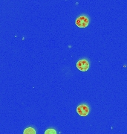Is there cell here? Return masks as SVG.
I'll return each instance as SVG.
<instances>
[{
  "label": "cell",
  "instance_id": "6da1fadb",
  "mask_svg": "<svg viewBox=\"0 0 127 134\" xmlns=\"http://www.w3.org/2000/svg\"><path fill=\"white\" fill-rule=\"evenodd\" d=\"M89 22V18L87 16H81L76 19L75 24L77 26H78L80 28H85L88 26Z\"/></svg>",
  "mask_w": 127,
  "mask_h": 134
},
{
  "label": "cell",
  "instance_id": "7a4b0ae2",
  "mask_svg": "<svg viewBox=\"0 0 127 134\" xmlns=\"http://www.w3.org/2000/svg\"><path fill=\"white\" fill-rule=\"evenodd\" d=\"M77 69L80 70V71H82V72H86L89 68V63L88 62V60H80L77 63Z\"/></svg>",
  "mask_w": 127,
  "mask_h": 134
},
{
  "label": "cell",
  "instance_id": "3957f363",
  "mask_svg": "<svg viewBox=\"0 0 127 134\" xmlns=\"http://www.w3.org/2000/svg\"><path fill=\"white\" fill-rule=\"evenodd\" d=\"M77 112L80 116H86L89 113V108L85 104H81L77 108Z\"/></svg>",
  "mask_w": 127,
  "mask_h": 134
},
{
  "label": "cell",
  "instance_id": "277c9868",
  "mask_svg": "<svg viewBox=\"0 0 127 134\" xmlns=\"http://www.w3.org/2000/svg\"><path fill=\"white\" fill-rule=\"evenodd\" d=\"M23 134H36V130L33 127H28L24 130Z\"/></svg>",
  "mask_w": 127,
  "mask_h": 134
},
{
  "label": "cell",
  "instance_id": "5b68a950",
  "mask_svg": "<svg viewBox=\"0 0 127 134\" xmlns=\"http://www.w3.org/2000/svg\"><path fill=\"white\" fill-rule=\"evenodd\" d=\"M45 134H56V131L54 129L49 128L45 131Z\"/></svg>",
  "mask_w": 127,
  "mask_h": 134
}]
</instances>
